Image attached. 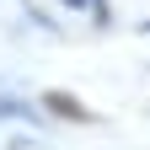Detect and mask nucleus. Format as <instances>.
Here are the masks:
<instances>
[{
	"instance_id": "6e6552de",
	"label": "nucleus",
	"mask_w": 150,
	"mask_h": 150,
	"mask_svg": "<svg viewBox=\"0 0 150 150\" xmlns=\"http://www.w3.org/2000/svg\"><path fill=\"white\" fill-rule=\"evenodd\" d=\"M0 86H6V81H0Z\"/></svg>"
},
{
	"instance_id": "f03ea898",
	"label": "nucleus",
	"mask_w": 150,
	"mask_h": 150,
	"mask_svg": "<svg viewBox=\"0 0 150 150\" xmlns=\"http://www.w3.org/2000/svg\"><path fill=\"white\" fill-rule=\"evenodd\" d=\"M11 118H22V123H32V129H43V123H48V112H43V102H32V97H11V91H0V123H11Z\"/></svg>"
},
{
	"instance_id": "7ed1b4c3",
	"label": "nucleus",
	"mask_w": 150,
	"mask_h": 150,
	"mask_svg": "<svg viewBox=\"0 0 150 150\" xmlns=\"http://www.w3.org/2000/svg\"><path fill=\"white\" fill-rule=\"evenodd\" d=\"M16 6H22V16H27L32 27H43L48 38H64V27H59V16H48L43 6H38V0H16Z\"/></svg>"
},
{
	"instance_id": "39448f33",
	"label": "nucleus",
	"mask_w": 150,
	"mask_h": 150,
	"mask_svg": "<svg viewBox=\"0 0 150 150\" xmlns=\"http://www.w3.org/2000/svg\"><path fill=\"white\" fill-rule=\"evenodd\" d=\"M6 150H38V139H27V134H16V139H11Z\"/></svg>"
},
{
	"instance_id": "f257e3e1",
	"label": "nucleus",
	"mask_w": 150,
	"mask_h": 150,
	"mask_svg": "<svg viewBox=\"0 0 150 150\" xmlns=\"http://www.w3.org/2000/svg\"><path fill=\"white\" fill-rule=\"evenodd\" d=\"M43 112L48 118H64V123H97V112H91L81 97H75V91H43Z\"/></svg>"
},
{
	"instance_id": "0eeeda50",
	"label": "nucleus",
	"mask_w": 150,
	"mask_h": 150,
	"mask_svg": "<svg viewBox=\"0 0 150 150\" xmlns=\"http://www.w3.org/2000/svg\"><path fill=\"white\" fill-rule=\"evenodd\" d=\"M139 32H145V38H150V16H145V22H139Z\"/></svg>"
},
{
	"instance_id": "20e7f679",
	"label": "nucleus",
	"mask_w": 150,
	"mask_h": 150,
	"mask_svg": "<svg viewBox=\"0 0 150 150\" xmlns=\"http://www.w3.org/2000/svg\"><path fill=\"white\" fill-rule=\"evenodd\" d=\"M91 22H97V32L112 27V6H107V0H91Z\"/></svg>"
},
{
	"instance_id": "423d86ee",
	"label": "nucleus",
	"mask_w": 150,
	"mask_h": 150,
	"mask_svg": "<svg viewBox=\"0 0 150 150\" xmlns=\"http://www.w3.org/2000/svg\"><path fill=\"white\" fill-rule=\"evenodd\" d=\"M59 6H64V11H75V16H81V11H91V0H59Z\"/></svg>"
}]
</instances>
